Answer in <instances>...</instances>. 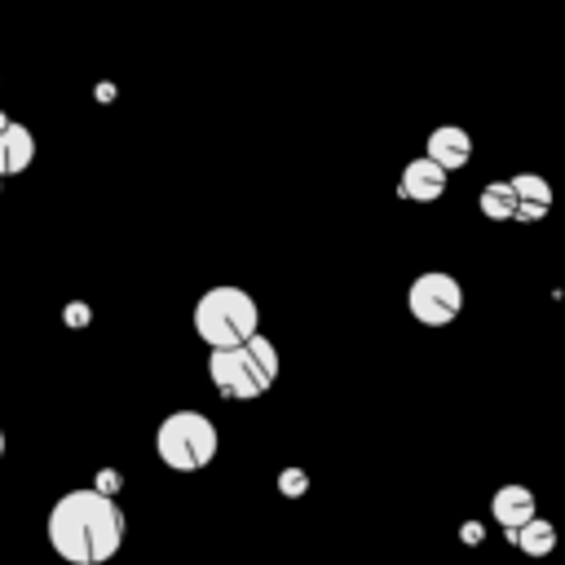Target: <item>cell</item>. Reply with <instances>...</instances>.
Wrapping results in <instances>:
<instances>
[{"mask_svg":"<svg viewBox=\"0 0 565 565\" xmlns=\"http://www.w3.org/2000/svg\"><path fill=\"white\" fill-rule=\"evenodd\" d=\"M124 543V512L106 490H66L49 508V547L66 565H106Z\"/></svg>","mask_w":565,"mask_h":565,"instance_id":"1","label":"cell"},{"mask_svg":"<svg viewBox=\"0 0 565 565\" xmlns=\"http://www.w3.org/2000/svg\"><path fill=\"white\" fill-rule=\"evenodd\" d=\"M207 375H212V384H216L221 397L252 402V397L269 393V384L278 380V349H274V340H265V335L256 331V335L243 340V344L212 349Z\"/></svg>","mask_w":565,"mask_h":565,"instance_id":"2","label":"cell"},{"mask_svg":"<svg viewBox=\"0 0 565 565\" xmlns=\"http://www.w3.org/2000/svg\"><path fill=\"white\" fill-rule=\"evenodd\" d=\"M260 327V309L243 287H212L194 305V331L207 349H230L252 340Z\"/></svg>","mask_w":565,"mask_h":565,"instance_id":"3","label":"cell"},{"mask_svg":"<svg viewBox=\"0 0 565 565\" xmlns=\"http://www.w3.org/2000/svg\"><path fill=\"white\" fill-rule=\"evenodd\" d=\"M216 446H221L216 424L207 415H199V411H172L159 424V433H154V450H159V459L172 472H199V468H207L216 459Z\"/></svg>","mask_w":565,"mask_h":565,"instance_id":"4","label":"cell"},{"mask_svg":"<svg viewBox=\"0 0 565 565\" xmlns=\"http://www.w3.org/2000/svg\"><path fill=\"white\" fill-rule=\"evenodd\" d=\"M406 309H411V318L424 322V327H450V322L459 318V309H463V287H459L450 274L428 269V274H419V278L411 282Z\"/></svg>","mask_w":565,"mask_h":565,"instance_id":"5","label":"cell"},{"mask_svg":"<svg viewBox=\"0 0 565 565\" xmlns=\"http://www.w3.org/2000/svg\"><path fill=\"white\" fill-rule=\"evenodd\" d=\"M441 190H446V168L433 163L428 154L411 159L397 177V194L411 199V203H433V199H441Z\"/></svg>","mask_w":565,"mask_h":565,"instance_id":"6","label":"cell"},{"mask_svg":"<svg viewBox=\"0 0 565 565\" xmlns=\"http://www.w3.org/2000/svg\"><path fill=\"white\" fill-rule=\"evenodd\" d=\"M424 154H428L433 163H441L446 172H455V168H463V163L472 159V137H468L459 124H441V128L428 132Z\"/></svg>","mask_w":565,"mask_h":565,"instance_id":"7","label":"cell"},{"mask_svg":"<svg viewBox=\"0 0 565 565\" xmlns=\"http://www.w3.org/2000/svg\"><path fill=\"white\" fill-rule=\"evenodd\" d=\"M512 194H516V216L512 221H543L547 212H552V185L543 181V177H534V172H521V177H512Z\"/></svg>","mask_w":565,"mask_h":565,"instance_id":"8","label":"cell"},{"mask_svg":"<svg viewBox=\"0 0 565 565\" xmlns=\"http://www.w3.org/2000/svg\"><path fill=\"white\" fill-rule=\"evenodd\" d=\"M35 159V137L26 124H0V177H13L22 168H31Z\"/></svg>","mask_w":565,"mask_h":565,"instance_id":"9","label":"cell"},{"mask_svg":"<svg viewBox=\"0 0 565 565\" xmlns=\"http://www.w3.org/2000/svg\"><path fill=\"white\" fill-rule=\"evenodd\" d=\"M490 512L503 525V534H512V530H521L534 516V494L525 486H499L494 499H490Z\"/></svg>","mask_w":565,"mask_h":565,"instance_id":"10","label":"cell"},{"mask_svg":"<svg viewBox=\"0 0 565 565\" xmlns=\"http://www.w3.org/2000/svg\"><path fill=\"white\" fill-rule=\"evenodd\" d=\"M512 539V547H521L525 556H547L552 547H556V530H552V521H543V516H530L521 530H512L508 534Z\"/></svg>","mask_w":565,"mask_h":565,"instance_id":"11","label":"cell"},{"mask_svg":"<svg viewBox=\"0 0 565 565\" xmlns=\"http://www.w3.org/2000/svg\"><path fill=\"white\" fill-rule=\"evenodd\" d=\"M481 212L490 216V221H512L516 216V194H512V181H490L486 190H481Z\"/></svg>","mask_w":565,"mask_h":565,"instance_id":"12","label":"cell"},{"mask_svg":"<svg viewBox=\"0 0 565 565\" xmlns=\"http://www.w3.org/2000/svg\"><path fill=\"white\" fill-rule=\"evenodd\" d=\"M278 490H287V494H300V490H305V472H300V468H287V472L278 477Z\"/></svg>","mask_w":565,"mask_h":565,"instance_id":"13","label":"cell"},{"mask_svg":"<svg viewBox=\"0 0 565 565\" xmlns=\"http://www.w3.org/2000/svg\"><path fill=\"white\" fill-rule=\"evenodd\" d=\"M0 459H4V433H0Z\"/></svg>","mask_w":565,"mask_h":565,"instance_id":"14","label":"cell"},{"mask_svg":"<svg viewBox=\"0 0 565 565\" xmlns=\"http://www.w3.org/2000/svg\"><path fill=\"white\" fill-rule=\"evenodd\" d=\"M0 190H4V177H0Z\"/></svg>","mask_w":565,"mask_h":565,"instance_id":"15","label":"cell"}]
</instances>
